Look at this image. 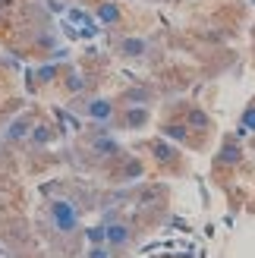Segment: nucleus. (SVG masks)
Returning a JSON list of instances; mask_svg holds the SVG:
<instances>
[{
  "label": "nucleus",
  "instance_id": "obj_1",
  "mask_svg": "<svg viewBox=\"0 0 255 258\" xmlns=\"http://www.w3.org/2000/svg\"><path fill=\"white\" fill-rule=\"evenodd\" d=\"M50 221H54V227L60 233H73L79 227V211L70 202H50Z\"/></svg>",
  "mask_w": 255,
  "mask_h": 258
},
{
  "label": "nucleus",
  "instance_id": "obj_2",
  "mask_svg": "<svg viewBox=\"0 0 255 258\" xmlns=\"http://www.w3.org/2000/svg\"><path fill=\"white\" fill-rule=\"evenodd\" d=\"M104 242H110V246H126V242H130V230L123 224H110V227H104Z\"/></svg>",
  "mask_w": 255,
  "mask_h": 258
},
{
  "label": "nucleus",
  "instance_id": "obj_3",
  "mask_svg": "<svg viewBox=\"0 0 255 258\" xmlns=\"http://www.w3.org/2000/svg\"><path fill=\"white\" fill-rule=\"evenodd\" d=\"M110 113H113L110 101H92L88 104V117H95V120H110Z\"/></svg>",
  "mask_w": 255,
  "mask_h": 258
},
{
  "label": "nucleus",
  "instance_id": "obj_4",
  "mask_svg": "<svg viewBox=\"0 0 255 258\" xmlns=\"http://www.w3.org/2000/svg\"><path fill=\"white\" fill-rule=\"evenodd\" d=\"M145 120H148V110L145 107H130V110H126V126H130V129L145 126Z\"/></svg>",
  "mask_w": 255,
  "mask_h": 258
},
{
  "label": "nucleus",
  "instance_id": "obj_5",
  "mask_svg": "<svg viewBox=\"0 0 255 258\" xmlns=\"http://www.w3.org/2000/svg\"><path fill=\"white\" fill-rule=\"evenodd\" d=\"M120 50H123V57H142L145 41H142V38H126V41L120 44Z\"/></svg>",
  "mask_w": 255,
  "mask_h": 258
},
{
  "label": "nucleus",
  "instance_id": "obj_6",
  "mask_svg": "<svg viewBox=\"0 0 255 258\" xmlns=\"http://www.w3.org/2000/svg\"><path fill=\"white\" fill-rule=\"evenodd\" d=\"M98 16L104 19V22H117V19H120V7H117V4H101Z\"/></svg>",
  "mask_w": 255,
  "mask_h": 258
},
{
  "label": "nucleus",
  "instance_id": "obj_7",
  "mask_svg": "<svg viewBox=\"0 0 255 258\" xmlns=\"http://www.w3.org/2000/svg\"><path fill=\"white\" fill-rule=\"evenodd\" d=\"M239 129H249V133H255V104H252V107H246L243 120H239Z\"/></svg>",
  "mask_w": 255,
  "mask_h": 258
},
{
  "label": "nucleus",
  "instance_id": "obj_8",
  "mask_svg": "<svg viewBox=\"0 0 255 258\" xmlns=\"http://www.w3.org/2000/svg\"><path fill=\"white\" fill-rule=\"evenodd\" d=\"M88 239H92L95 246H101V242H104V227H95V230H88Z\"/></svg>",
  "mask_w": 255,
  "mask_h": 258
},
{
  "label": "nucleus",
  "instance_id": "obj_9",
  "mask_svg": "<svg viewBox=\"0 0 255 258\" xmlns=\"http://www.w3.org/2000/svg\"><path fill=\"white\" fill-rule=\"evenodd\" d=\"M88 258H110V255H107L104 246H92V249H88Z\"/></svg>",
  "mask_w": 255,
  "mask_h": 258
}]
</instances>
